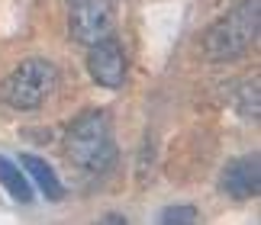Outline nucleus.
I'll use <instances>...</instances> for the list:
<instances>
[{"label":"nucleus","mask_w":261,"mask_h":225,"mask_svg":"<svg viewBox=\"0 0 261 225\" xmlns=\"http://www.w3.org/2000/svg\"><path fill=\"white\" fill-rule=\"evenodd\" d=\"M87 71L100 87H110V90L123 87L126 84V52H123V45H119V39L103 36V39H97V42H90Z\"/></svg>","instance_id":"nucleus-5"},{"label":"nucleus","mask_w":261,"mask_h":225,"mask_svg":"<svg viewBox=\"0 0 261 225\" xmlns=\"http://www.w3.org/2000/svg\"><path fill=\"white\" fill-rule=\"evenodd\" d=\"M197 219V209L194 206H168L162 212V222L165 225H184V222H194Z\"/></svg>","instance_id":"nucleus-10"},{"label":"nucleus","mask_w":261,"mask_h":225,"mask_svg":"<svg viewBox=\"0 0 261 225\" xmlns=\"http://www.w3.org/2000/svg\"><path fill=\"white\" fill-rule=\"evenodd\" d=\"M219 190L229 193L232 200H252L261 190V161L258 155L232 158L219 174Z\"/></svg>","instance_id":"nucleus-6"},{"label":"nucleus","mask_w":261,"mask_h":225,"mask_svg":"<svg viewBox=\"0 0 261 225\" xmlns=\"http://www.w3.org/2000/svg\"><path fill=\"white\" fill-rule=\"evenodd\" d=\"M58 90V68L45 58H26L23 65L10 71V77L0 87V97L10 109H39Z\"/></svg>","instance_id":"nucleus-3"},{"label":"nucleus","mask_w":261,"mask_h":225,"mask_svg":"<svg viewBox=\"0 0 261 225\" xmlns=\"http://www.w3.org/2000/svg\"><path fill=\"white\" fill-rule=\"evenodd\" d=\"M0 183L7 187V193L16 203H23V206L33 203V183H29L26 171L19 167V164H13L10 158H4V155H0Z\"/></svg>","instance_id":"nucleus-8"},{"label":"nucleus","mask_w":261,"mask_h":225,"mask_svg":"<svg viewBox=\"0 0 261 225\" xmlns=\"http://www.w3.org/2000/svg\"><path fill=\"white\" fill-rule=\"evenodd\" d=\"M68 26L77 42H97L113 33V10L110 0H68Z\"/></svg>","instance_id":"nucleus-4"},{"label":"nucleus","mask_w":261,"mask_h":225,"mask_svg":"<svg viewBox=\"0 0 261 225\" xmlns=\"http://www.w3.org/2000/svg\"><path fill=\"white\" fill-rule=\"evenodd\" d=\"M19 167L26 171V177L33 180L36 187L42 190V193H45V196L52 200V203L65 196V183H62V180L55 177V171L48 167V164H45L42 158H36V155H23V164H19Z\"/></svg>","instance_id":"nucleus-7"},{"label":"nucleus","mask_w":261,"mask_h":225,"mask_svg":"<svg viewBox=\"0 0 261 225\" xmlns=\"http://www.w3.org/2000/svg\"><path fill=\"white\" fill-rule=\"evenodd\" d=\"M239 109L245 112L248 119H258V80H248L239 94Z\"/></svg>","instance_id":"nucleus-9"},{"label":"nucleus","mask_w":261,"mask_h":225,"mask_svg":"<svg viewBox=\"0 0 261 225\" xmlns=\"http://www.w3.org/2000/svg\"><path fill=\"white\" fill-rule=\"evenodd\" d=\"M258 19H261V0H239L219 23L210 26L203 36V55L210 61H236L258 42Z\"/></svg>","instance_id":"nucleus-2"},{"label":"nucleus","mask_w":261,"mask_h":225,"mask_svg":"<svg viewBox=\"0 0 261 225\" xmlns=\"http://www.w3.org/2000/svg\"><path fill=\"white\" fill-rule=\"evenodd\" d=\"M65 151L87 174H110L113 171L119 148H116V138H113L110 112H103V109L81 112L65 132Z\"/></svg>","instance_id":"nucleus-1"}]
</instances>
